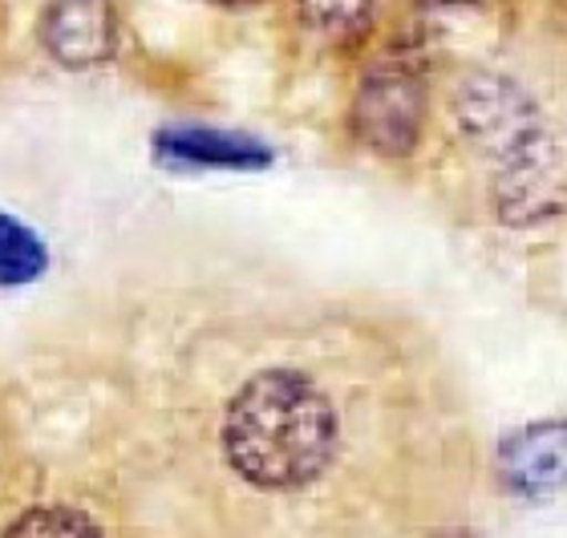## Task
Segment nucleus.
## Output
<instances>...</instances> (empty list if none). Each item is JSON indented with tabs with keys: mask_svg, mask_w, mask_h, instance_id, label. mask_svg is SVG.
<instances>
[{
	"mask_svg": "<svg viewBox=\"0 0 567 538\" xmlns=\"http://www.w3.org/2000/svg\"><path fill=\"white\" fill-rule=\"evenodd\" d=\"M567 187V163L559 142L544 126L527 134L519 146H511L498 158L495 175V199L503 219L511 223H532L551 215L564 203Z\"/></svg>",
	"mask_w": 567,
	"mask_h": 538,
	"instance_id": "3",
	"label": "nucleus"
},
{
	"mask_svg": "<svg viewBox=\"0 0 567 538\" xmlns=\"http://www.w3.org/2000/svg\"><path fill=\"white\" fill-rule=\"evenodd\" d=\"M378 0H300V24L324 45H357L369 37Z\"/></svg>",
	"mask_w": 567,
	"mask_h": 538,
	"instance_id": "8",
	"label": "nucleus"
},
{
	"mask_svg": "<svg viewBox=\"0 0 567 538\" xmlns=\"http://www.w3.org/2000/svg\"><path fill=\"white\" fill-rule=\"evenodd\" d=\"M49 263V251L33 227H24L17 215L0 211V288H24L33 283Z\"/></svg>",
	"mask_w": 567,
	"mask_h": 538,
	"instance_id": "9",
	"label": "nucleus"
},
{
	"mask_svg": "<svg viewBox=\"0 0 567 538\" xmlns=\"http://www.w3.org/2000/svg\"><path fill=\"white\" fill-rule=\"evenodd\" d=\"M498 482L515 498H551L567 490V417H547L515 430L498 445Z\"/></svg>",
	"mask_w": 567,
	"mask_h": 538,
	"instance_id": "5",
	"label": "nucleus"
},
{
	"mask_svg": "<svg viewBox=\"0 0 567 538\" xmlns=\"http://www.w3.org/2000/svg\"><path fill=\"white\" fill-rule=\"evenodd\" d=\"M0 538H106L94 518L73 506H37L24 510Z\"/></svg>",
	"mask_w": 567,
	"mask_h": 538,
	"instance_id": "10",
	"label": "nucleus"
},
{
	"mask_svg": "<svg viewBox=\"0 0 567 538\" xmlns=\"http://www.w3.org/2000/svg\"><path fill=\"white\" fill-rule=\"evenodd\" d=\"M215 4H256V0H215Z\"/></svg>",
	"mask_w": 567,
	"mask_h": 538,
	"instance_id": "12",
	"label": "nucleus"
},
{
	"mask_svg": "<svg viewBox=\"0 0 567 538\" xmlns=\"http://www.w3.org/2000/svg\"><path fill=\"white\" fill-rule=\"evenodd\" d=\"M219 449L251 490H308L337 462L341 417L329 393L300 369H260L227 401Z\"/></svg>",
	"mask_w": 567,
	"mask_h": 538,
	"instance_id": "1",
	"label": "nucleus"
},
{
	"mask_svg": "<svg viewBox=\"0 0 567 538\" xmlns=\"http://www.w3.org/2000/svg\"><path fill=\"white\" fill-rule=\"evenodd\" d=\"M454 106H458L462 130L474 142H483L486 151H495V158H503L511 146H519L527 134L539 130L532 97L523 94L515 82L498 77V73H474V77H466L458 97H454Z\"/></svg>",
	"mask_w": 567,
	"mask_h": 538,
	"instance_id": "4",
	"label": "nucleus"
},
{
	"mask_svg": "<svg viewBox=\"0 0 567 538\" xmlns=\"http://www.w3.org/2000/svg\"><path fill=\"white\" fill-rule=\"evenodd\" d=\"M154 154L166 166H212V170H260L272 163L264 142L215 126H163L154 134Z\"/></svg>",
	"mask_w": 567,
	"mask_h": 538,
	"instance_id": "7",
	"label": "nucleus"
},
{
	"mask_svg": "<svg viewBox=\"0 0 567 538\" xmlns=\"http://www.w3.org/2000/svg\"><path fill=\"white\" fill-rule=\"evenodd\" d=\"M425 126V82L417 65L385 58L365 73L353 97V134L381 158L414 154Z\"/></svg>",
	"mask_w": 567,
	"mask_h": 538,
	"instance_id": "2",
	"label": "nucleus"
},
{
	"mask_svg": "<svg viewBox=\"0 0 567 538\" xmlns=\"http://www.w3.org/2000/svg\"><path fill=\"white\" fill-rule=\"evenodd\" d=\"M417 4H430V9H466V4H491V0H417Z\"/></svg>",
	"mask_w": 567,
	"mask_h": 538,
	"instance_id": "11",
	"label": "nucleus"
},
{
	"mask_svg": "<svg viewBox=\"0 0 567 538\" xmlns=\"http://www.w3.org/2000/svg\"><path fill=\"white\" fill-rule=\"evenodd\" d=\"M41 45L65 70H94L118 45V17L110 0H49L37 21Z\"/></svg>",
	"mask_w": 567,
	"mask_h": 538,
	"instance_id": "6",
	"label": "nucleus"
}]
</instances>
